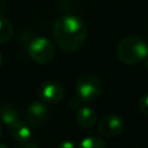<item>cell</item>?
<instances>
[{"label": "cell", "mask_w": 148, "mask_h": 148, "mask_svg": "<svg viewBox=\"0 0 148 148\" xmlns=\"http://www.w3.org/2000/svg\"><path fill=\"white\" fill-rule=\"evenodd\" d=\"M1 64H2V56H1V53H0V67H1Z\"/></svg>", "instance_id": "obj_18"}, {"label": "cell", "mask_w": 148, "mask_h": 148, "mask_svg": "<svg viewBox=\"0 0 148 148\" xmlns=\"http://www.w3.org/2000/svg\"><path fill=\"white\" fill-rule=\"evenodd\" d=\"M139 109L143 114L148 116V92L143 94L140 97V99H139Z\"/></svg>", "instance_id": "obj_13"}, {"label": "cell", "mask_w": 148, "mask_h": 148, "mask_svg": "<svg viewBox=\"0 0 148 148\" xmlns=\"http://www.w3.org/2000/svg\"><path fill=\"white\" fill-rule=\"evenodd\" d=\"M1 132H2V127H1V125H0V135H1Z\"/></svg>", "instance_id": "obj_19"}, {"label": "cell", "mask_w": 148, "mask_h": 148, "mask_svg": "<svg viewBox=\"0 0 148 148\" xmlns=\"http://www.w3.org/2000/svg\"><path fill=\"white\" fill-rule=\"evenodd\" d=\"M0 148H8L6 145H3V143H0Z\"/></svg>", "instance_id": "obj_17"}, {"label": "cell", "mask_w": 148, "mask_h": 148, "mask_svg": "<svg viewBox=\"0 0 148 148\" xmlns=\"http://www.w3.org/2000/svg\"><path fill=\"white\" fill-rule=\"evenodd\" d=\"M28 52L30 58L35 62L40 65H46L51 62L54 58L53 43L46 37L34 38L28 46Z\"/></svg>", "instance_id": "obj_4"}, {"label": "cell", "mask_w": 148, "mask_h": 148, "mask_svg": "<svg viewBox=\"0 0 148 148\" xmlns=\"http://www.w3.org/2000/svg\"><path fill=\"white\" fill-rule=\"evenodd\" d=\"M77 148H106V143L102 138L87 136L80 141Z\"/></svg>", "instance_id": "obj_12"}, {"label": "cell", "mask_w": 148, "mask_h": 148, "mask_svg": "<svg viewBox=\"0 0 148 148\" xmlns=\"http://www.w3.org/2000/svg\"><path fill=\"white\" fill-rule=\"evenodd\" d=\"M13 35V25L9 20L0 13V44L7 43Z\"/></svg>", "instance_id": "obj_11"}, {"label": "cell", "mask_w": 148, "mask_h": 148, "mask_svg": "<svg viewBox=\"0 0 148 148\" xmlns=\"http://www.w3.org/2000/svg\"><path fill=\"white\" fill-rule=\"evenodd\" d=\"M135 148H140V147H135Z\"/></svg>", "instance_id": "obj_21"}, {"label": "cell", "mask_w": 148, "mask_h": 148, "mask_svg": "<svg viewBox=\"0 0 148 148\" xmlns=\"http://www.w3.org/2000/svg\"><path fill=\"white\" fill-rule=\"evenodd\" d=\"M146 65H147V68H148V58H147V64Z\"/></svg>", "instance_id": "obj_20"}, {"label": "cell", "mask_w": 148, "mask_h": 148, "mask_svg": "<svg viewBox=\"0 0 148 148\" xmlns=\"http://www.w3.org/2000/svg\"><path fill=\"white\" fill-rule=\"evenodd\" d=\"M0 118L7 126H10L17 120H20L17 111L14 106H12L8 103H5L0 106Z\"/></svg>", "instance_id": "obj_10"}, {"label": "cell", "mask_w": 148, "mask_h": 148, "mask_svg": "<svg viewBox=\"0 0 148 148\" xmlns=\"http://www.w3.org/2000/svg\"><path fill=\"white\" fill-rule=\"evenodd\" d=\"M8 128H9V133L12 138L15 141H17L20 145H23L31 140V130L28 123H24L20 119L13 125L8 126Z\"/></svg>", "instance_id": "obj_8"}, {"label": "cell", "mask_w": 148, "mask_h": 148, "mask_svg": "<svg viewBox=\"0 0 148 148\" xmlns=\"http://www.w3.org/2000/svg\"><path fill=\"white\" fill-rule=\"evenodd\" d=\"M124 127L125 121L121 117H119L118 114H106L99 120L97 125V131L103 136L113 138L121 134Z\"/></svg>", "instance_id": "obj_6"}, {"label": "cell", "mask_w": 148, "mask_h": 148, "mask_svg": "<svg viewBox=\"0 0 148 148\" xmlns=\"http://www.w3.org/2000/svg\"><path fill=\"white\" fill-rule=\"evenodd\" d=\"M75 91L77 97L84 102L96 101L103 92L102 80L92 73H84L79 76L75 82Z\"/></svg>", "instance_id": "obj_3"}, {"label": "cell", "mask_w": 148, "mask_h": 148, "mask_svg": "<svg viewBox=\"0 0 148 148\" xmlns=\"http://www.w3.org/2000/svg\"><path fill=\"white\" fill-rule=\"evenodd\" d=\"M116 52L121 62L135 65L148 58V43L136 35H128L119 40Z\"/></svg>", "instance_id": "obj_2"}, {"label": "cell", "mask_w": 148, "mask_h": 148, "mask_svg": "<svg viewBox=\"0 0 148 148\" xmlns=\"http://www.w3.org/2000/svg\"><path fill=\"white\" fill-rule=\"evenodd\" d=\"M147 39H148V36H147Z\"/></svg>", "instance_id": "obj_22"}, {"label": "cell", "mask_w": 148, "mask_h": 148, "mask_svg": "<svg viewBox=\"0 0 148 148\" xmlns=\"http://www.w3.org/2000/svg\"><path fill=\"white\" fill-rule=\"evenodd\" d=\"M77 97V96H76ZM80 103H81V99L77 97V98H75V101H74V98H72L71 101H69V103H68V105H69V108L71 109H76L77 106H80Z\"/></svg>", "instance_id": "obj_15"}, {"label": "cell", "mask_w": 148, "mask_h": 148, "mask_svg": "<svg viewBox=\"0 0 148 148\" xmlns=\"http://www.w3.org/2000/svg\"><path fill=\"white\" fill-rule=\"evenodd\" d=\"M88 29L82 18L67 14L58 17L53 24V37L59 47L66 52L77 51L86 42Z\"/></svg>", "instance_id": "obj_1"}, {"label": "cell", "mask_w": 148, "mask_h": 148, "mask_svg": "<svg viewBox=\"0 0 148 148\" xmlns=\"http://www.w3.org/2000/svg\"><path fill=\"white\" fill-rule=\"evenodd\" d=\"M76 120L77 124L83 127V128H91L92 126H95L96 121H97V113L95 111V109H92L89 105H84L81 106L76 113Z\"/></svg>", "instance_id": "obj_9"}, {"label": "cell", "mask_w": 148, "mask_h": 148, "mask_svg": "<svg viewBox=\"0 0 148 148\" xmlns=\"http://www.w3.org/2000/svg\"><path fill=\"white\" fill-rule=\"evenodd\" d=\"M38 96L39 98L47 104H56L59 103L65 96V89L61 83L54 80H46L44 81L38 88Z\"/></svg>", "instance_id": "obj_5"}, {"label": "cell", "mask_w": 148, "mask_h": 148, "mask_svg": "<svg viewBox=\"0 0 148 148\" xmlns=\"http://www.w3.org/2000/svg\"><path fill=\"white\" fill-rule=\"evenodd\" d=\"M21 146H22V148H38L34 142H31V140L25 142V143H23V145H21Z\"/></svg>", "instance_id": "obj_16"}, {"label": "cell", "mask_w": 148, "mask_h": 148, "mask_svg": "<svg viewBox=\"0 0 148 148\" xmlns=\"http://www.w3.org/2000/svg\"><path fill=\"white\" fill-rule=\"evenodd\" d=\"M58 148H75V145L71 140H65V141H62V142L59 143Z\"/></svg>", "instance_id": "obj_14"}, {"label": "cell", "mask_w": 148, "mask_h": 148, "mask_svg": "<svg viewBox=\"0 0 148 148\" xmlns=\"http://www.w3.org/2000/svg\"><path fill=\"white\" fill-rule=\"evenodd\" d=\"M50 111L49 108L43 102H32L25 112V119L27 123L30 126H42L49 118Z\"/></svg>", "instance_id": "obj_7"}]
</instances>
